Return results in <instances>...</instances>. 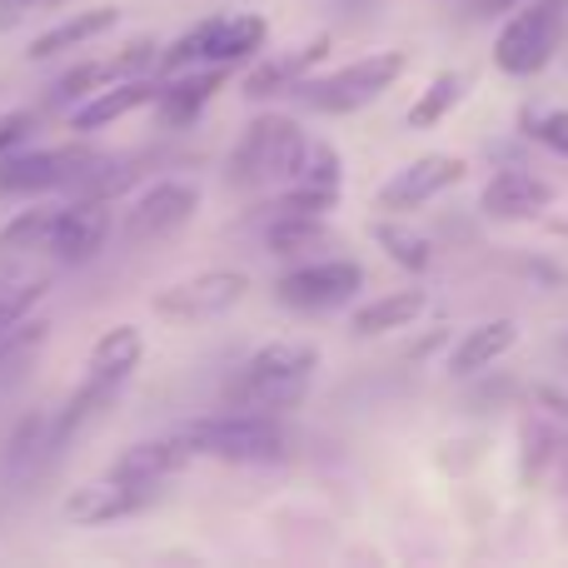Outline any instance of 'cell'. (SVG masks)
Wrapping results in <instances>:
<instances>
[{"mask_svg": "<svg viewBox=\"0 0 568 568\" xmlns=\"http://www.w3.org/2000/svg\"><path fill=\"white\" fill-rule=\"evenodd\" d=\"M50 225H55V205L20 210L16 220H6L0 225V270H16L20 260L50 250Z\"/></svg>", "mask_w": 568, "mask_h": 568, "instance_id": "obj_24", "label": "cell"}, {"mask_svg": "<svg viewBox=\"0 0 568 568\" xmlns=\"http://www.w3.org/2000/svg\"><path fill=\"white\" fill-rule=\"evenodd\" d=\"M180 439L195 449V459H220V464H284L294 449L280 414H255V409L200 414V419H190L180 429Z\"/></svg>", "mask_w": 568, "mask_h": 568, "instance_id": "obj_2", "label": "cell"}, {"mask_svg": "<svg viewBox=\"0 0 568 568\" xmlns=\"http://www.w3.org/2000/svg\"><path fill=\"white\" fill-rule=\"evenodd\" d=\"M10 280H16V270H0V294L10 290Z\"/></svg>", "mask_w": 568, "mask_h": 568, "instance_id": "obj_37", "label": "cell"}, {"mask_svg": "<svg viewBox=\"0 0 568 568\" xmlns=\"http://www.w3.org/2000/svg\"><path fill=\"white\" fill-rule=\"evenodd\" d=\"M50 294V280H10V290L0 294V334L16 329L26 314H36V304Z\"/></svg>", "mask_w": 568, "mask_h": 568, "instance_id": "obj_32", "label": "cell"}, {"mask_svg": "<svg viewBox=\"0 0 568 568\" xmlns=\"http://www.w3.org/2000/svg\"><path fill=\"white\" fill-rule=\"evenodd\" d=\"M45 334H50V320H36V314H26L16 329L0 334V389L16 384V379H26V369H30V359L40 354Z\"/></svg>", "mask_w": 568, "mask_h": 568, "instance_id": "obj_27", "label": "cell"}, {"mask_svg": "<svg viewBox=\"0 0 568 568\" xmlns=\"http://www.w3.org/2000/svg\"><path fill=\"white\" fill-rule=\"evenodd\" d=\"M160 55H165V45L160 40H150V36H140V40H130L125 50H115V70H120V80L125 75H160Z\"/></svg>", "mask_w": 568, "mask_h": 568, "instance_id": "obj_33", "label": "cell"}, {"mask_svg": "<svg viewBox=\"0 0 568 568\" xmlns=\"http://www.w3.org/2000/svg\"><path fill=\"white\" fill-rule=\"evenodd\" d=\"M464 85H469V80H464L459 70H444V75H434L429 85H424V95L409 105V125H414V130L439 125V120L464 100Z\"/></svg>", "mask_w": 568, "mask_h": 568, "instance_id": "obj_30", "label": "cell"}, {"mask_svg": "<svg viewBox=\"0 0 568 568\" xmlns=\"http://www.w3.org/2000/svg\"><path fill=\"white\" fill-rule=\"evenodd\" d=\"M110 230H115V210L100 195H70V205H55V225H50V250L60 265H90L105 250Z\"/></svg>", "mask_w": 568, "mask_h": 568, "instance_id": "obj_12", "label": "cell"}, {"mask_svg": "<svg viewBox=\"0 0 568 568\" xmlns=\"http://www.w3.org/2000/svg\"><path fill=\"white\" fill-rule=\"evenodd\" d=\"M120 389H125V384H105V379H90L85 374V384H80V389L65 399V409L50 419V454H60L80 429H90L105 409H115Z\"/></svg>", "mask_w": 568, "mask_h": 568, "instance_id": "obj_22", "label": "cell"}, {"mask_svg": "<svg viewBox=\"0 0 568 568\" xmlns=\"http://www.w3.org/2000/svg\"><path fill=\"white\" fill-rule=\"evenodd\" d=\"M245 294H250L245 270H200V275H185L150 294V314L160 324H205L230 314Z\"/></svg>", "mask_w": 568, "mask_h": 568, "instance_id": "obj_8", "label": "cell"}, {"mask_svg": "<svg viewBox=\"0 0 568 568\" xmlns=\"http://www.w3.org/2000/svg\"><path fill=\"white\" fill-rule=\"evenodd\" d=\"M40 449L50 454V419H45V414H30V419L16 424V434H10L6 449H0V469H6L10 479H20V474L36 469Z\"/></svg>", "mask_w": 568, "mask_h": 568, "instance_id": "obj_29", "label": "cell"}, {"mask_svg": "<svg viewBox=\"0 0 568 568\" xmlns=\"http://www.w3.org/2000/svg\"><path fill=\"white\" fill-rule=\"evenodd\" d=\"M145 359V334L135 324H110L95 344H90V359H85V374L90 379H105V384H130Z\"/></svg>", "mask_w": 568, "mask_h": 568, "instance_id": "obj_21", "label": "cell"}, {"mask_svg": "<svg viewBox=\"0 0 568 568\" xmlns=\"http://www.w3.org/2000/svg\"><path fill=\"white\" fill-rule=\"evenodd\" d=\"M45 6H55V0H0V30H16V26H26L36 10H45Z\"/></svg>", "mask_w": 568, "mask_h": 568, "instance_id": "obj_36", "label": "cell"}, {"mask_svg": "<svg viewBox=\"0 0 568 568\" xmlns=\"http://www.w3.org/2000/svg\"><path fill=\"white\" fill-rule=\"evenodd\" d=\"M235 70L230 65H190V70H175L165 75V90H160L155 110H160V125L165 130H185L205 115V105L230 85Z\"/></svg>", "mask_w": 568, "mask_h": 568, "instance_id": "obj_15", "label": "cell"}, {"mask_svg": "<svg viewBox=\"0 0 568 568\" xmlns=\"http://www.w3.org/2000/svg\"><path fill=\"white\" fill-rule=\"evenodd\" d=\"M304 145H310V135L300 130V120L265 110V115L250 120L245 135H240V145L230 150L225 180H230L235 190H245V195H260V190H280V185H290L294 170H300Z\"/></svg>", "mask_w": 568, "mask_h": 568, "instance_id": "obj_3", "label": "cell"}, {"mask_svg": "<svg viewBox=\"0 0 568 568\" xmlns=\"http://www.w3.org/2000/svg\"><path fill=\"white\" fill-rule=\"evenodd\" d=\"M568 40V0H524L514 16L504 20L499 40H494V65L504 75H539L554 65V55Z\"/></svg>", "mask_w": 568, "mask_h": 568, "instance_id": "obj_6", "label": "cell"}, {"mask_svg": "<svg viewBox=\"0 0 568 568\" xmlns=\"http://www.w3.org/2000/svg\"><path fill=\"white\" fill-rule=\"evenodd\" d=\"M290 185H310V190H329V195H339V190H344V160H339V150H334L329 140H310Z\"/></svg>", "mask_w": 568, "mask_h": 568, "instance_id": "obj_31", "label": "cell"}, {"mask_svg": "<svg viewBox=\"0 0 568 568\" xmlns=\"http://www.w3.org/2000/svg\"><path fill=\"white\" fill-rule=\"evenodd\" d=\"M374 240H379L384 255H389L399 270H409V275H424V270L434 265V245L419 235V230L399 225V220H379V225H374Z\"/></svg>", "mask_w": 568, "mask_h": 568, "instance_id": "obj_28", "label": "cell"}, {"mask_svg": "<svg viewBox=\"0 0 568 568\" xmlns=\"http://www.w3.org/2000/svg\"><path fill=\"white\" fill-rule=\"evenodd\" d=\"M514 344H519V324L514 320L474 324V329H464V339L449 349V374L454 379H469V374H479V369H494Z\"/></svg>", "mask_w": 568, "mask_h": 568, "instance_id": "obj_20", "label": "cell"}, {"mask_svg": "<svg viewBox=\"0 0 568 568\" xmlns=\"http://www.w3.org/2000/svg\"><path fill=\"white\" fill-rule=\"evenodd\" d=\"M270 40V20L255 10H235V16H205L200 26H190L180 40H170L160 55V75H175L190 65H250L260 60Z\"/></svg>", "mask_w": 568, "mask_h": 568, "instance_id": "obj_4", "label": "cell"}, {"mask_svg": "<svg viewBox=\"0 0 568 568\" xmlns=\"http://www.w3.org/2000/svg\"><path fill=\"white\" fill-rule=\"evenodd\" d=\"M160 499V484H130V479H90L75 484V489L60 499V519L80 524V529H100V524H120V519H135V514L155 509Z\"/></svg>", "mask_w": 568, "mask_h": 568, "instance_id": "obj_11", "label": "cell"}, {"mask_svg": "<svg viewBox=\"0 0 568 568\" xmlns=\"http://www.w3.org/2000/svg\"><path fill=\"white\" fill-rule=\"evenodd\" d=\"M320 369V349L304 339H270L240 364V374L230 379L225 404L230 409H255V414H290L304 404Z\"/></svg>", "mask_w": 568, "mask_h": 568, "instance_id": "obj_1", "label": "cell"}, {"mask_svg": "<svg viewBox=\"0 0 568 568\" xmlns=\"http://www.w3.org/2000/svg\"><path fill=\"white\" fill-rule=\"evenodd\" d=\"M329 55V36H314L304 40V45L294 50H275V55L255 60V65L245 70V80H240V95L245 100H275V95H290L294 85H300L304 75H310L320 60Z\"/></svg>", "mask_w": 568, "mask_h": 568, "instance_id": "obj_17", "label": "cell"}, {"mask_svg": "<svg viewBox=\"0 0 568 568\" xmlns=\"http://www.w3.org/2000/svg\"><path fill=\"white\" fill-rule=\"evenodd\" d=\"M554 195H559V190H554L544 175L509 165V170H499V175H494L489 185H484L479 210H484L489 220H499V225H514V220H534V215H544V210L554 205Z\"/></svg>", "mask_w": 568, "mask_h": 568, "instance_id": "obj_16", "label": "cell"}, {"mask_svg": "<svg viewBox=\"0 0 568 568\" xmlns=\"http://www.w3.org/2000/svg\"><path fill=\"white\" fill-rule=\"evenodd\" d=\"M55 6H60V0H55Z\"/></svg>", "mask_w": 568, "mask_h": 568, "instance_id": "obj_38", "label": "cell"}, {"mask_svg": "<svg viewBox=\"0 0 568 568\" xmlns=\"http://www.w3.org/2000/svg\"><path fill=\"white\" fill-rule=\"evenodd\" d=\"M329 240L334 235L324 215H270V225H265V250L280 260H300L310 250H324Z\"/></svg>", "mask_w": 568, "mask_h": 568, "instance_id": "obj_25", "label": "cell"}, {"mask_svg": "<svg viewBox=\"0 0 568 568\" xmlns=\"http://www.w3.org/2000/svg\"><path fill=\"white\" fill-rule=\"evenodd\" d=\"M529 135L539 140V145H549L554 155L568 160V110H544V115L529 120Z\"/></svg>", "mask_w": 568, "mask_h": 568, "instance_id": "obj_35", "label": "cell"}, {"mask_svg": "<svg viewBox=\"0 0 568 568\" xmlns=\"http://www.w3.org/2000/svg\"><path fill=\"white\" fill-rule=\"evenodd\" d=\"M409 70L404 50H374V55H359L349 65L329 70V75H304L300 85L290 90L310 115H354V110L374 105L384 90H394V80Z\"/></svg>", "mask_w": 568, "mask_h": 568, "instance_id": "obj_5", "label": "cell"}, {"mask_svg": "<svg viewBox=\"0 0 568 568\" xmlns=\"http://www.w3.org/2000/svg\"><path fill=\"white\" fill-rule=\"evenodd\" d=\"M115 26H120V10H115V6L75 10V16L55 20V26H50V30H40V36L30 40L26 60H55V55H65V50H80V45H90V40L110 36V30H115Z\"/></svg>", "mask_w": 568, "mask_h": 568, "instance_id": "obj_19", "label": "cell"}, {"mask_svg": "<svg viewBox=\"0 0 568 568\" xmlns=\"http://www.w3.org/2000/svg\"><path fill=\"white\" fill-rule=\"evenodd\" d=\"M190 464H195V449H190L180 434H165V439H140V444H130V449H120L105 474L130 479V484H165V479H175V474H185Z\"/></svg>", "mask_w": 568, "mask_h": 568, "instance_id": "obj_18", "label": "cell"}, {"mask_svg": "<svg viewBox=\"0 0 568 568\" xmlns=\"http://www.w3.org/2000/svg\"><path fill=\"white\" fill-rule=\"evenodd\" d=\"M424 304H429V294H424V290H394V294H379V300H369V304H359V310H354L349 334H359V339H379V334L409 329V324L424 314Z\"/></svg>", "mask_w": 568, "mask_h": 568, "instance_id": "obj_23", "label": "cell"}, {"mask_svg": "<svg viewBox=\"0 0 568 568\" xmlns=\"http://www.w3.org/2000/svg\"><path fill=\"white\" fill-rule=\"evenodd\" d=\"M110 155L90 145H26L16 155H0V195H50L75 190L90 170H100Z\"/></svg>", "mask_w": 568, "mask_h": 568, "instance_id": "obj_7", "label": "cell"}, {"mask_svg": "<svg viewBox=\"0 0 568 568\" xmlns=\"http://www.w3.org/2000/svg\"><path fill=\"white\" fill-rule=\"evenodd\" d=\"M200 215V190L190 180H155L130 200L125 220H120V240L125 245H160V240L180 235L190 220Z\"/></svg>", "mask_w": 568, "mask_h": 568, "instance_id": "obj_10", "label": "cell"}, {"mask_svg": "<svg viewBox=\"0 0 568 568\" xmlns=\"http://www.w3.org/2000/svg\"><path fill=\"white\" fill-rule=\"evenodd\" d=\"M364 290V270L354 260H304V265L284 270L275 280V300L294 314H329L339 304H349Z\"/></svg>", "mask_w": 568, "mask_h": 568, "instance_id": "obj_9", "label": "cell"}, {"mask_svg": "<svg viewBox=\"0 0 568 568\" xmlns=\"http://www.w3.org/2000/svg\"><path fill=\"white\" fill-rule=\"evenodd\" d=\"M110 80H120V70H115V60H80V65H70V70H60L55 80H50V90H45V105L50 110H75L85 95H95V90H105Z\"/></svg>", "mask_w": 568, "mask_h": 568, "instance_id": "obj_26", "label": "cell"}, {"mask_svg": "<svg viewBox=\"0 0 568 568\" xmlns=\"http://www.w3.org/2000/svg\"><path fill=\"white\" fill-rule=\"evenodd\" d=\"M165 90V75H125V80H110L105 90L85 95L75 110H70V130L75 135H95V130H110L115 120L135 115V110H150Z\"/></svg>", "mask_w": 568, "mask_h": 568, "instance_id": "obj_14", "label": "cell"}, {"mask_svg": "<svg viewBox=\"0 0 568 568\" xmlns=\"http://www.w3.org/2000/svg\"><path fill=\"white\" fill-rule=\"evenodd\" d=\"M464 160L459 155H419L409 160L404 170H394L389 180L379 185V210L384 215H409V210L429 205V200H439L444 190H454L464 180Z\"/></svg>", "mask_w": 568, "mask_h": 568, "instance_id": "obj_13", "label": "cell"}, {"mask_svg": "<svg viewBox=\"0 0 568 568\" xmlns=\"http://www.w3.org/2000/svg\"><path fill=\"white\" fill-rule=\"evenodd\" d=\"M36 130H40V110H0V155L36 145Z\"/></svg>", "mask_w": 568, "mask_h": 568, "instance_id": "obj_34", "label": "cell"}]
</instances>
